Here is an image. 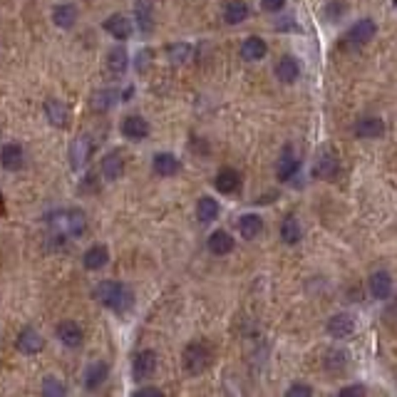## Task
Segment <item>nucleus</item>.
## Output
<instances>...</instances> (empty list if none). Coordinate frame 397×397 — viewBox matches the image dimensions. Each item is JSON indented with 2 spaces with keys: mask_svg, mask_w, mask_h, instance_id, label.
<instances>
[{
  "mask_svg": "<svg viewBox=\"0 0 397 397\" xmlns=\"http://www.w3.org/2000/svg\"><path fill=\"white\" fill-rule=\"evenodd\" d=\"M365 395V387L363 385H350V387H343L341 397H360Z\"/></svg>",
  "mask_w": 397,
  "mask_h": 397,
  "instance_id": "nucleus-39",
  "label": "nucleus"
},
{
  "mask_svg": "<svg viewBox=\"0 0 397 397\" xmlns=\"http://www.w3.org/2000/svg\"><path fill=\"white\" fill-rule=\"evenodd\" d=\"M102 174L109 182H117L119 176L125 174V157H122V152H109L102 159Z\"/></svg>",
  "mask_w": 397,
  "mask_h": 397,
  "instance_id": "nucleus-28",
  "label": "nucleus"
},
{
  "mask_svg": "<svg viewBox=\"0 0 397 397\" xmlns=\"http://www.w3.org/2000/svg\"><path fill=\"white\" fill-rule=\"evenodd\" d=\"M375 33H377V25H375L373 17H363V20L350 25V30L345 33V42L350 47H363L375 38Z\"/></svg>",
  "mask_w": 397,
  "mask_h": 397,
  "instance_id": "nucleus-5",
  "label": "nucleus"
},
{
  "mask_svg": "<svg viewBox=\"0 0 397 397\" xmlns=\"http://www.w3.org/2000/svg\"><path fill=\"white\" fill-rule=\"evenodd\" d=\"M249 15H251V10H249V6H246L244 0H228L226 8H224V23H226V25L244 23Z\"/></svg>",
  "mask_w": 397,
  "mask_h": 397,
  "instance_id": "nucleus-32",
  "label": "nucleus"
},
{
  "mask_svg": "<svg viewBox=\"0 0 397 397\" xmlns=\"http://www.w3.org/2000/svg\"><path fill=\"white\" fill-rule=\"evenodd\" d=\"M57 338H60V343L65 348H79L82 341H85V330H82L79 323H75V320H63V323L57 325Z\"/></svg>",
  "mask_w": 397,
  "mask_h": 397,
  "instance_id": "nucleus-13",
  "label": "nucleus"
},
{
  "mask_svg": "<svg viewBox=\"0 0 397 397\" xmlns=\"http://www.w3.org/2000/svg\"><path fill=\"white\" fill-rule=\"evenodd\" d=\"M385 132V125H382L380 117H360L352 127V134L360 137V139H375Z\"/></svg>",
  "mask_w": 397,
  "mask_h": 397,
  "instance_id": "nucleus-22",
  "label": "nucleus"
},
{
  "mask_svg": "<svg viewBox=\"0 0 397 397\" xmlns=\"http://www.w3.org/2000/svg\"><path fill=\"white\" fill-rule=\"evenodd\" d=\"M214 187H216V192H221V194L238 192V187H241V174H238L236 169H231V166H224V169L216 171Z\"/></svg>",
  "mask_w": 397,
  "mask_h": 397,
  "instance_id": "nucleus-20",
  "label": "nucleus"
},
{
  "mask_svg": "<svg viewBox=\"0 0 397 397\" xmlns=\"http://www.w3.org/2000/svg\"><path fill=\"white\" fill-rule=\"evenodd\" d=\"M109 377V365L104 360H95L85 368V387L87 390H97V387H102L104 380Z\"/></svg>",
  "mask_w": 397,
  "mask_h": 397,
  "instance_id": "nucleus-17",
  "label": "nucleus"
},
{
  "mask_svg": "<svg viewBox=\"0 0 397 397\" xmlns=\"http://www.w3.org/2000/svg\"><path fill=\"white\" fill-rule=\"evenodd\" d=\"M134 25L139 33L149 35L154 28V0H134Z\"/></svg>",
  "mask_w": 397,
  "mask_h": 397,
  "instance_id": "nucleus-12",
  "label": "nucleus"
},
{
  "mask_svg": "<svg viewBox=\"0 0 397 397\" xmlns=\"http://www.w3.org/2000/svg\"><path fill=\"white\" fill-rule=\"evenodd\" d=\"M15 348L23 355H38L42 348H45V338H42V333L40 330H35V328H23L20 333H17V338H15Z\"/></svg>",
  "mask_w": 397,
  "mask_h": 397,
  "instance_id": "nucleus-7",
  "label": "nucleus"
},
{
  "mask_svg": "<svg viewBox=\"0 0 397 397\" xmlns=\"http://www.w3.org/2000/svg\"><path fill=\"white\" fill-rule=\"evenodd\" d=\"M95 298L107 311L117 313V316H125L134 306V290L127 283H122V281H102V283H97Z\"/></svg>",
  "mask_w": 397,
  "mask_h": 397,
  "instance_id": "nucleus-1",
  "label": "nucleus"
},
{
  "mask_svg": "<svg viewBox=\"0 0 397 397\" xmlns=\"http://www.w3.org/2000/svg\"><path fill=\"white\" fill-rule=\"evenodd\" d=\"M328 333L333 335V338H348V335L355 330V320H352V316L350 313H335V316H330V320H328Z\"/></svg>",
  "mask_w": 397,
  "mask_h": 397,
  "instance_id": "nucleus-24",
  "label": "nucleus"
},
{
  "mask_svg": "<svg viewBox=\"0 0 397 397\" xmlns=\"http://www.w3.org/2000/svg\"><path fill=\"white\" fill-rule=\"evenodd\" d=\"M47 226L55 238H77L87 228V214L82 209H63L47 219Z\"/></svg>",
  "mask_w": 397,
  "mask_h": 397,
  "instance_id": "nucleus-2",
  "label": "nucleus"
},
{
  "mask_svg": "<svg viewBox=\"0 0 397 397\" xmlns=\"http://www.w3.org/2000/svg\"><path fill=\"white\" fill-rule=\"evenodd\" d=\"M206 246H209V251L214 256H226L233 251V236L228 231H224V228H219V231H214L209 236Z\"/></svg>",
  "mask_w": 397,
  "mask_h": 397,
  "instance_id": "nucleus-26",
  "label": "nucleus"
},
{
  "mask_svg": "<svg viewBox=\"0 0 397 397\" xmlns=\"http://www.w3.org/2000/svg\"><path fill=\"white\" fill-rule=\"evenodd\" d=\"M216 216H219V201L214 196H201L196 201V219L198 224H204L209 226L211 221H216Z\"/></svg>",
  "mask_w": 397,
  "mask_h": 397,
  "instance_id": "nucleus-30",
  "label": "nucleus"
},
{
  "mask_svg": "<svg viewBox=\"0 0 397 397\" xmlns=\"http://www.w3.org/2000/svg\"><path fill=\"white\" fill-rule=\"evenodd\" d=\"M338 169H341V162H338V157H335L333 152H323L320 157H318L313 174L320 176V179H333V176L338 174Z\"/></svg>",
  "mask_w": 397,
  "mask_h": 397,
  "instance_id": "nucleus-27",
  "label": "nucleus"
},
{
  "mask_svg": "<svg viewBox=\"0 0 397 397\" xmlns=\"http://www.w3.org/2000/svg\"><path fill=\"white\" fill-rule=\"evenodd\" d=\"M117 102H122V95H119L117 90H112V87L97 90L95 95H92V109H95V112H107V109H112Z\"/></svg>",
  "mask_w": 397,
  "mask_h": 397,
  "instance_id": "nucleus-29",
  "label": "nucleus"
},
{
  "mask_svg": "<svg viewBox=\"0 0 397 397\" xmlns=\"http://www.w3.org/2000/svg\"><path fill=\"white\" fill-rule=\"evenodd\" d=\"M157 370V352L154 350H139L132 360V377L134 382H147Z\"/></svg>",
  "mask_w": 397,
  "mask_h": 397,
  "instance_id": "nucleus-6",
  "label": "nucleus"
},
{
  "mask_svg": "<svg viewBox=\"0 0 397 397\" xmlns=\"http://www.w3.org/2000/svg\"><path fill=\"white\" fill-rule=\"evenodd\" d=\"M122 134L130 142H142L149 137V122L142 117V114H127L122 119Z\"/></svg>",
  "mask_w": 397,
  "mask_h": 397,
  "instance_id": "nucleus-8",
  "label": "nucleus"
},
{
  "mask_svg": "<svg viewBox=\"0 0 397 397\" xmlns=\"http://www.w3.org/2000/svg\"><path fill=\"white\" fill-rule=\"evenodd\" d=\"M286 6V0H261V8L268 13H278V10H283Z\"/></svg>",
  "mask_w": 397,
  "mask_h": 397,
  "instance_id": "nucleus-38",
  "label": "nucleus"
},
{
  "mask_svg": "<svg viewBox=\"0 0 397 397\" xmlns=\"http://www.w3.org/2000/svg\"><path fill=\"white\" fill-rule=\"evenodd\" d=\"M211 360H214V352H211V348L206 345V343L201 341H194L189 343L187 348H184L182 352V365L184 370H187L189 375H201L209 370Z\"/></svg>",
  "mask_w": 397,
  "mask_h": 397,
  "instance_id": "nucleus-3",
  "label": "nucleus"
},
{
  "mask_svg": "<svg viewBox=\"0 0 397 397\" xmlns=\"http://www.w3.org/2000/svg\"><path fill=\"white\" fill-rule=\"evenodd\" d=\"M42 109H45V117L47 122H50L52 127H57V130H65L70 122V109L65 102H60V100H45V104H42Z\"/></svg>",
  "mask_w": 397,
  "mask_h": 397,
  "instance_id": "nucleus-14",
  "label": "nucleus"
},
{
  "mask_svg": "<svg viewBox=\"0 0 397 397\" xmlns=\"http://www.w3.org/2000/svg\"><path fill=\"white\" fill-rule=\"evenodd\" d=\"M107 263H109V249L104 244L90 246V249L85 251V256H82V266H85L87 271H102Z\"/></svg>",
  "mask_w": 397,
  "mask_h": 397,
  "instance_id": "nucleus-16",
  "label": "nucleus"
},
{
  "mask_svg": "<svg viewBox=\"0 0 397 397\" xmlns=\"http://www.w3.org/2000/svg\"><path fill=\"white\" fill-rule=\"evenodd\" d=\"M166 57H169L171 65L189 63V57H192V45H189V42H174V45L166 47Z\"/></svg>",
  "mask_w": 397,
  "mask_h": 397,
  "instance_id": "nucleus-34",
  "label": "nucleus"
},
{
  "mask_svg": "<svg viewBox=\"0 0 397 397\" xmlns=\"http://www.w3.org/2000/svg\"><path fill=\"white\" fill-rule=\"evenodd\" d=\"M266 52H268L266 40L258 38V35H251V38H246L241 42V57H244L246 63H258V60L266 57Z\"/></svg>",
  "mask_w": 397,
  "mask_h": 397,
  "instance_id": "nucleus-19",
  "label": "nucleus"
},
{
  "mask_svg": "<svg viewBox=\"0 0 397 397\" xmlns=\"http://www.w3.org/2000/svg\"><path fill=\"white\" fill-rule=\"evenodd\" d=\"M368 286H370L373 298H377V301H385V298L392 295V276L387 271H375L373 276H370Z\"/></svg>",
  "mask_w": 397,
  "mask_h": 397,
  "instance_id": "nucleus-23",
  "label": "nucleus"
},
{
  "mask_svg": "<svg viewBox=\"0 0 397 397\" xmlns=\"http://www.w3.org/2000/svg\"><path fill=\"white\" fill-rule=\"evenodd\" d=\"M134 395L137 397H162L164 392L159 390V387H142V390H137Z\"/></svg>",
  "mask_w": 397,
  "mask_h": 397,
  "instance_id": "nucleus-40",
  "label": "nucleus"
},
{
  "mask_svg": "<svg viewBox=\"0 0 397 397\" xmlns=\"http://www.w3.org/2000/svg\"><path fill=\"white\" fill-rule=\"evenodd\" d=\"M298 169H301V159H298V154L293 152V147H286L276 162L278 182H288V179H293Z\"/></svg>",
  "mask_w": 397,
  "mask_h": 397,
  "instance_id": "nucleus-9",
  "label": "nucleus"
},
{
  "mask_svg": "<svg viewBox=\"0 0 397 397\" xmlns=\"http://www.w3.org/2000/svg\"><path fill=\"white\" fill-rule=\"evenodd\" d=\"M276 77L283 82V85H293L295 79L301 77V65L293 55H283L276 63Z\"/></svg>",
  "mask_w": 397,
  "mask_h": 397,
  "instance_id": "nucleus-21",
  "label": "nucleus"
},
{
  "mask_svg": "<svg viewBox=\"0 0 397 397\" xmlns=\"http://www.w3.org/2000/svg\"><path fill=\"white\" fill-rule=\"evenodd\" d=\"M348 365V352L345 350H330L328 352V360H325V368L330 373H341L343 368Z\"/></svg>",
  "mask_w": 397,
  "mask_h": 397,
  "instance_id": "nucleus-35",
  "label": "nucleus"
},
{
  "mask_svg": "<svg viewBox=\"0 0 397 397\" xmlns=\"http://www.w3.org/2000/svg\"><path fill=\"white\" fill-rule=\"evenodd\" d=\"M42 395L45 397H63V395H68V387L57 380V377H45V380H42Z\"/></svg>",
  "mask_w": 397,
  "mask_h": 397,
  "instance_id": "nucleus-36",
  "label": "nucleus"
},
{
  "mask_svg": "<svg viewBox=\"0 0 397 397\" xmlns=\"http://www.w3.org/2000/svg\"><path fill=\"white\" fill-rule=\"evenodd\" d=\"M127 68H130V55H127V50L122 45L112 47V50L107 52V63H104V72H107V77L119 79L127 72Z\"/></svg>",
  "mask_w": 397,
  "mask_h": 397,
  "instance_id": "nucleus-11",
  "label": "nucleus"
},
{
  "mask_svg": "<svg viewBox=\"0 0 397 397\" xmlns=\"http://www.w3.org/2000/svg\"><path fill=\"white\" fill-rule=\"evenodd\" d=\"M152 169L157 176H174L179 174V169H182V162L174 157L171 152H159L157 157L152 159Z\"/></svg>",
  "mask_w": 397,
  "mask_h": 397,
  "instance_id": "nucleus-18",
  "label": "nucleus"
},
{
  "mask_svg": "<svg viewBox=\"0 0 397 397\" xmlns=\"http://www.w3.org/2000/svg\"><path fill=\"white\" fill-rule=\"evenodd\" d=\"M286 395H288V397H311L313 395V387L311 385H303V382H295V385H290L288 390H286Z\"/></svg>",
  "mask_w": 397,
  "mask_h": 397,
  "instance_id": "nucleus-37",
  "label": "nucleus"
},
{
  "mask_svg": "<svg viewBox=\"0 0 397 397\" xmlns=\"http://www.w3.org/2000/svg\"><path fill=\"white\" fill-rule=\"evenodd\" d=\"M261 231H263V219L258 214H244L238 219V233H241V238H246V241L258 238Z\"/></svg>",
  "mask_w": 397,
  "mask_h": 397,
  "instance_id": "nucleus-25",
  "label": "nucleus"
},
{
  "mask_svg": "<svg viewBox=\"0 0 397 397\" xmlns=\"http://www.w3.org/2000/svg\"><path fill=\"white\" fill-rule=\"evenodd\" d=\"M92 152H95V139H92L90 134L75 137V142L70 144V166H72L75 171L82 169V166H87Z\"/></svg>",
  "mask_w": 397,
  "mask_h": 397,
  "instance_id": "nucleus-4",
  "label": "nucleus"
},
{
  "mask_svg": "<svg viewBox=\"0 0 397 397\" xmlns=\"http://www.w3.org/2000/svg\"><path fill=\"white\" fill-rule=\"evenodd\" d=\"M0 164L6 166L8 171H17L23 169L25 164V149L20 142H10L0 149Z\"/></svg>",
  "mask_w": 397,
  "mask_h": 397,
  "instance_id": "nucleus-15",
  "label": "nucleus"
},
{
  "mask_svg": "<svg viewBox=\"0 0 397 397\" xmlns=\"http://www.w3.org/2000/svg\"><path fill=\"white\" fill-rule=\"evenodd\" d=\"M102 28H104V33L112 35L114 40H130L134 25H132V20L127 15H122V13H114V15L104 17Z\"/></svg>",
  "mask_w": 397,
  "mask_h": 397,
  "instance_id": "nucleus-10",
  "label": "nucleus"
},
{
  "mask_svg": "<svg viewBox=\"0 0 397 397\" xmlns=\"http://www.w3.org/2000/svg\"><path fill=\"white\" fill-rule=\"evenodd\" d=\"M147 57H149V50L139 52V57H137V70H139V72H144V70H147Z\"/></svg>",
  "mask_w": 397,
  "mask_h": 397,
  "instance_id": "nucleus-41",
  "label": "nucleus"
},
{
  "mask_svg": "<svg viewBox=\"0 0 397 397\" xmlns=\"http://www.w3.org/2000/svg\"><path fill=\"white\" fill-rule=\"evenodd\" d=\"M75 20H77V8L70 6V3H63V6H57L55 10H52V23L57 25V28H72Z\"/></svg>",
  "mask_w": 397,
  "mask_h": 397,
  "instance_id": "nucleus-33",
  "label": "nucleus"
},
{
  "mask_svg": "<svg viewBox=\"0 0 397 397\" xmlns=\"http://www.w3.org/2000/svg\"><path fill=\"white\" fill-rule=\"evenodd\" d=\"M301 236H303L301 221H298L293 214H288L283 221H281V241L288 244V246H295L298 241H301Z\"/></svg>",
  "mask_w": 397,
  "mask_h": 397,
  "instance_id": "nucleus-31",
  "label": "nucleus"
}]
</instances>
